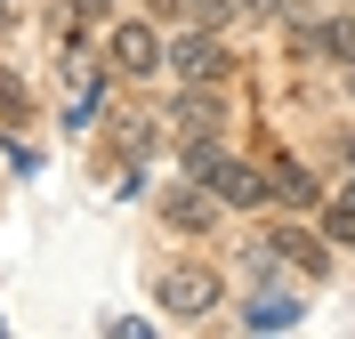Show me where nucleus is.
<instances>
[{
    "mask_svg": "<svg viewBox=\"0 0 355 339\" xmlns=\"http://www.w3.org/2000/svg\"><path fill=\"white\" fill-rule=\"evenodd\" d=\"M186 170H194L226 210H259V202H266V170L243 162V154H226L218 137H186Z\"/></svg>",
    "mask_w": 355,
    "mask_h": 339,
    "instance_id": "nucleus-1",
    "label": "nucleus"
},
{
    "mask_svg": "<svg viewBox=\"0 0 355 339\" xmlns=\"http://www.w3.org/2000/svg\"><path fill=\"white\" fill-rule=\"evenodd\" d=\"M226 299V283H218V267H194V259H170V267L154 275V307L162 315H178V323H202L210 307Z\"/></svg>",
    "mask_w": 355,
    "mask_h": 339,
    "instance_id": "nucleus-2",
    "label": "nucleus"
},
{
    "mask_svg": "<svg viewBox=\"0 0 355 339\" xmlns=\"http://www.w3.org/2000/svg\"><path fill=\"white\" fill-rule=\"evenodd\" d=\"M113 73H121V81H154L162 65H170V41H162L154 24H113Z\"/></svg>",
    "mask_w": 355,
    "mask_h": 339,
    "instance_id": "nucleus-3",
    "label": "nucleus"
},
{
    "mask_svg": "<svg viewBox=\"0 0 355 339\" xmlns=\"http://www.w3.org/2000/svg\"><path fill=\"white\" fill-rule=\"evenodd\" d=\"M218 194H210V186L202 178H162V218L178 226V234H210V226H218Z\"/></svg>",
    "mask_w": 355,
    "mask_h": 339,
    "instance_id": "nucleus-4",
    "label": "nucleus"
},
{
    "mask_svg": "<svg viewBox=\"0 0 355 339\" xmlns=\"http://www.w3.org/2000/svg\"><path fill=\"white\" fill-rule=\"evenodd\" d=\"M226 65H234V57H226V41L210 33V24L170 41V73H178V81H226Z\"/></svg>",
    "mask_w": 355,
    "mask_h": 339,
    "instance_id": "nucleus-5",
    "label": "nucleus"
},
{
    "mask_svg": "<svg viewBox=\"0 0 355 339\" xmlns=\"http://www.w3.org/2000/svg\"><path fill=\"white\" fill-rule=\"evenodd\" d=\"M218 121H226L218 81H186V97H170V130L178 137H218Z\"/></svg>",
    "mask_w": 355,
    "mask_h": 339,
    "instance_id": "nucleus-6",
    "label": "nucleus"
},
{
    "mask_svg": "<svg viewBox=\"0 0 355 339\" xmlns=\"http://www.w3.org/2000/svg\"><path fill=\"white\" fill-rule=\"evenodd\" d=\"M266 194L291 202V210H315V202H323V186H315V170L299 154H275V162H266Z\"/></svg>",
    "mask_w": 355,
    "mask_h": 339,
    "instance_id": "nucleus-7",
    "label": "nucleus"
},
{
    "mask_svg": "<svg viewBox=\"0 0 355 339\" xmlns=\"http://www.w3.org/2000/svg\"><path fill=\"white\" fill-rule=\"evenodd\" d=\"M266 243H275V259H299V267L307 275H331V250H323V234H307V226H283V234H266Z\"/></svg>",
    "mask_w": 355,
    "mask_h": 339,
    "instance_id": "nucleus-8",
    "label": "nucleus"
},
{
    "mask_svg": "<svg viewBox=\"0 0 355 339\" xmlns=\"http://www.w3.org/2000/svg\"><path fill=\"white\" fill-rule=\"evenodd\" d=\"M299 315H307V307H299V291H259V299L243 307V323H250V331H291Z\"/></svg>",
    "mask_w": 355,
    "mask_h": 339,
    "instance_id": "nucleus-9",
    "label": "nucleus"
},
{
    "mask_svg": "<svg viewBox=\"0 0 355 339\" xmlns=\"http://www.w3.org/2000/svg\"><path fill=\"white\" fill-rule=\"evenodd\" d=\"M154 121H146V113H121V121H113V146H121V154H130V162H146V154H154Z\"/></svg>",
    "mask_w": 355,
    "mask_h": 339,
    "instance_id": "nucleus-10",
    "label": "nucleus"
},
{
    "mask_svg": "<svg viewBox=\"0 0 355 339\" xmlns=\"http://www.w3.org/2000/svg\"><path fill=\"white\" fill-rule=\"evenodd\" d=\"M323 57H339V65L355 73V17H331V24H323Z\"/></svg>",
    "mask_w": 355,
    "mask_h": 339,
    "instance_id": "nucleus-11",
    "label": "nucleus"
},
{
    "mask_svg": "<svg viewBox=\"0 0 355 339\" xmlns=\"http://www.w3.org/2000/svg\"><path fill=\"white\" fill-rule=\"evenodd\" d=\"M323 234H331V243H355V202H339V210H323Z\"/></svg>",
    "mask_w": 355,
    "mask_h": 339,
    "instance_id": "nucleus-12",
    "label": "nucleus"
},
{
    "mask_svg": "<svg viewBox=\"0 0 355 339\" xmlns=\"http://www.w3.org/2000/svg\"><path fill=\"white\" fill-rule=\"evenodd\" d=\"M0 113H8V121H24V81H17V73H0Z\"/></svg>",
    "mask_w": 355,
    "mask_h": 339,
    "instance_id": "nucleus-13",
    "label": "nucleus"
},
{
    "mask_svg": "<svg viewBox=\"0 0 355 339\" xmlns=\"http://www.w3.org/2000/svg\"><path fill=\"white\" fill-rule=\"evenodd\" d=\"M162 8H170V17H194V0H162Z\"/></svg>",
    "mask_w": 355,
    "mask_h": 339,
    "instance_id": "nucleus-14",
    "label": "nucleus"
},
{
    "mask_svg": "<svg viewBox=\"0 0 355 339\" xmlns=\"http://www.w3.org/2000/svg\"><path fill=\"white\" fill-rule=\"evenodd\" d=\"M347 162H355V130H347Z\"/></svg>",
    "mask_w": 355,
    "mask_h": 339,
    "instance_id": "nucleus-15",
    "label": "nucleus"
},
{
    "mask_svg": "<svg viewBox=\"0 0 355 339\" xmlns=\"http://www.w3.org/2000/svg\"><path fill=\"white\" fill-rule=\"evenodd\" d=\"M347 202H355V178H347Z\"/></svg>",
    "mask_w": 355,
    "mask_h": 339,
    "instance_id": "nucleus-16",
    "label": "nucleus"
}]
</instances>
